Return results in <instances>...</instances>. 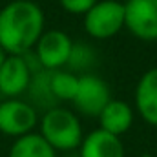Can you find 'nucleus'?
Segmentation results:
<instances>
[{"mask_svg": "<svg viewBox=\"0 0 157 157\" xmlns=\"http://www.w3.org/2000/svg\"><path fill=\"white\" fill-rule=\"evenodd\" d=\"M44 33V11L31 0H13L0 9V48L7 55H24Z\"/></svg>", "mask_w": 157, "mask_h": 157, "instance_id": "1", "label": "nucleus"}, {"mask_svg": "<svg viewBox=\"0 0 157 157\" xmlns=\"http://www.w3.org/2000/svg\"><path fill=\"white\" fill-rule=\"evenodd\" d=\"M40 135L55 152H70L80 146L84 133L78 117L66 110L53 106L46 110V113L39 121Z\"/></svg>", "mask_w": 157, "mask_h": 157, "instance_id": "2", "label": "nucleus"}, {"mask_svg": "<svg viewBox=\"0 0 157 157\" xmlns=\"http://www.w3.org/2000/svg\"><path fill=\"white\" fill-rule=\"evenodd\" d=\"M84 29L97 40L115 37L124 29V4L119 0H97L84 15Z\"/></svg>", "mask_w": 157, "mask_h": 157, "instance_id": "3", "label": "nucleus"}, {"mask_svg": "<svg viewBox=\"0 0 157 157\" xmlns=\"http://www.w3.org/2000/svg\"><path fill=\"white\" fill-rule=\"evenodd\" d=\"M39 124V113L28 101L6 99L0 102V133L7 137H22L35 130Z\"/></svg>", "mask_w": 157, "mask_h": 157, "instance_id": "4", "label": "nucleus"}, {"mask_svg": "<svg viewBox=\"0 0 157 157\" xmlns=\"http://www.w3.org/2000/svg\"><path fill=\"white\" fill-rule=\"evenodd\" d=\"M124 28L139 40H157V0H126Z\"/></svg>", "mask_w": 157, "mask_h": 157, "instance_id": "5", "label": "nucleus"}, {"mask_svg": "<svg viewBox=\"0 0 157 157\" xmlns=\"http://www.w3.org/2000/svg\"><path fill=\"white\" fill-rule=\"evenodd\" d=\"M110 101H112V93L104 78L97 77L93 73L78 75V88L71 101L77 112L88 117H99Z\"/></svg>", "mask_w": 157, "mask_h": 157, "instance_id": "6", "label": "nucleus"}, {"mask_svg": "<svg viewBox=\"0 0 157 157\" xmlns=\"http://www.w3.org/2000/svg\"><path fill=\"white\" fill-rule=\"evenodd\" d=\"M73 40L68 37V33L60 29H49L40 35L39 42L31 49L42 66V70H62L68 64L70 53H71Z\"/></svg>", "mask_w": 157, "mask_h": 157, "instance_id": "7", "label": "nucleus"}, {"mask_svg": "<svg viewBox=\"0 0 157 157\" xmlns=\"http://www.w3.org/2000/svg\"><path fill=\"white\" fill-rule=\"evenodd\" d=\"M31 77L24 55H7L0 66V93L6 99H17L28 91Z\"/></svg>", "mask_w": 157, "mask_h": 157, "instance_id": "8", "label": "nucleus"}, {"mask_svg": "<svg viewBox=\"0 0 157 157\" xmlns=\"http://www.w3.org/2000/svg\"><path fill=\"white\" fill-rule=\"evenodd\" d=\"M135 110L144 122L157 126V66L144 71L135 86Z\"/></svg>", "mask_w": 157, "mask_h": 157, "instance_id": "9", "label": "nucleus"}, {"mask_svg": "<svg viewBox=\"0 0 157 157\" xmlns=\"http://www.w3.org/2000/svg\"><path fill=\"white\" fill-rule=\"evenodd\" d=\"M78 157H124V146L117 135H112L101 128L84 135Z\"/></svg>", "mask_w": 157, "mask_h": 157, "instance_id": "10", "label": "nucleus"}, {"mask_svg": "<svg viewBox=\"0 0 157 157\" xmlns=\"http://www.w3.org/2000/svg\"><path fill=\"white\" fill-rule=\"evenodd\" d=\"M99 128L112 133V135H117L121 137L122 133H126L132 124H133V108L126 102V101H121V99H112L104 110L101 112L99 115Z\"/></svg>", "mask_w": 157, "mask_h": 157, "instance_id": "11", "label": "nucleus"}, {"mask_svg": "<svg viewBox=\"0 0 157 157\" xmlns=\"http://www.w3.org/2000/svg\"><path fill=\"white\" fill-rule=\"evenodd\" d=\"M7 157H57V152L44 141L40 133L31 132L15 139Z\"/></svg>", "mask_w": 157, "mask_h": 157, "instance_id": "12", "label": "nucleus"}, {"mask_svg": "<svg viewBox=\"0 0 157 157\" xmlns=\"http://www.w3.org/2000/svg\"><path fill=\"white\" fill-rule=\"evenodd\" d=\"M78 88V75L70 70H49V90L55 101H73Z\"/></svg>", "mask_w": 157, "mask_h": 157, "instance_id": "13", "label": "nucleus"}, {"mask_svg": "<svg viewBox=\"0 0 157 157\" xmlns=\"http://www.w3.org/2000/svg\"><path fill=\"white\" fill-rule=\"evenodd\" d=\"M93 64H95V51H93V48L84 44V42H73L66 68L70 71L77 73V75H84V73H88V70Z\"/></svg>", "mask_w": 157, "mask_h": 157, "instance_id": "14", "label": "nucleus"}, {"mask_svg": "<svg viewBox=\"0 0 157 157\" xmlns=\"http://www.w3.org/2000/svg\"><path fill=\"white\" fill-rule=\"evenodd\" d=\"M60 7L71 15H86L97 0H59Z\"/></svg>", "mask_w": 157, "mask_h": 157, "instance_id": "15", "label": "nucleus"}, {"mask_svg": "<svg viewBox=\"0 0 157 157\" xmlns=\"http://www.w3.org/2000/svg\"><path fill=\"white\" fill-rule=\"evenodd\" d=\"M6 57H7V53H6V51H4V49L0 48V66H2V62L6 60Z\"/></svg>", "mask_w": 157, "mask_h": 157, "instance_id": "16", "label": "nucleus"}, {"mask_svg": "<svg viewBox=\"0 0 157 157\" xmlns=\"http://www.w3.org/2000/svg\"><path fill=\"white\" fill-rule=\"evenodd\" d=\"M143 157H150V155H143Z\"/></svg>", "mask_w": 157, "mask_h": 157, "instance_id": "17", "label": "nucleus"}]
</instances>
